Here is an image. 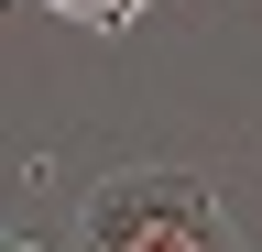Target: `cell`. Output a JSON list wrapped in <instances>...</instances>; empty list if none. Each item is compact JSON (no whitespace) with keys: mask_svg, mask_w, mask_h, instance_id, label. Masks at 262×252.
Wrapping results in <instances>:
<instances>
[{"mask_svg":"<svg viewBox=\"0 0 262 252\" xmlns=\"http://www.w3.org/2000/svg\"><path fill=\"white\" fill-rule=\"evenodd\" d=\"M66 252H241V230L196 165H120L77 198Z\"/></svg>","mask_w":262,"mask_h":252,"instance_id":"1","label":"cell"},{"mask_svg":"<svg viewBox=\"0 0 262 252\" xmlns=\"http://www.w3.org/2000/svg\"><path fill=\"white\" fill-rule=\"evenodd\" d=\"M66 22H88V33H120V22H142V0H55Z\"/></svg>","mask_w":262,"mask_h":252,"instance_id":"2","label":"cell"},{"mask_svg":"<svg viewBox=\"0 0 262 252\" xmlns=\"http://www.w3.org/2000/svg\"><path fill=\"white\" fill-rule=\"evenodd\" d=\"M11 252H44V241H11Z\"/></svg>","mask_w":262,"mask_h":252,"instance_id":"3","label":"cell"}]
</instances>
